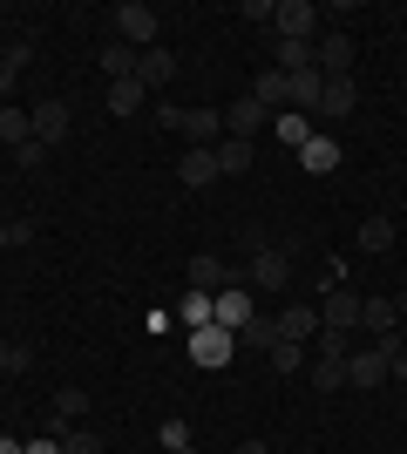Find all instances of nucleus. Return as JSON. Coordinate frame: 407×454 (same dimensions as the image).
I'll return each instance as SVG.
<instances>
[{"mask_svg": "<svg viewBox=\"0 0 407 454\" xmlns=\"http://www.w3.org/2000/svg\"><path fill=\"white\" fill-rule=\"evenodd\" d=\"M394 346H407L401 333H387V340H373V346H353V353H347V387H360V394L387 387V360H394Z\"/></svg>", "mask_w": 407, "mask_h": 454, "instance_id": "1", "label": "nucleus"}, {"mask_svg": "<svg viewBox=\"0 0 407 454\" xmlns=\"http://www.w3.org/2000/svg\"><path fill=\"white\" fill-rule=\"evenodd\" d=\"M252 285H258V292H286V285H292V245L252 238Z\"/></svg>", "mask_w": 407, "mask_h": 454, "instance_id": "2", "label": "nucleus"}, {"mask_svg": "<svg viewBox=\"0 0 407 454\" xmlns=\"http://www.w3.org/2000/svg\"><path fill=\"white\" fill-rule=\"evenodd\" d=\"M184 353H191V366L217 373V366H231V353H238V333H224V325H204V333H191V340H184Z\"/></svg>", "mask_w": 407, "mask_h": 454, "instance_id": "3", "label": "nucleus"}, {"mask_svg": "<svg viewBox=\"0 0 407 454\" xmlns=\"http://www.w3.org/2000/svg\"><path fill=\"white\" fill-rule=\"evenodd\" d=\"M109 20H116V41H129L136 55H143V48H156V27H163V20H156V7H143V0H122Z\"/></svg>", "mask_w": 407, "mask_h": 454, "instance_id": "4", "label": "nucleus"}, {"mask_svg": "<svg viewBox=\"0 0 407 454\" xmlns=\"http://www.w3.org/2000/svg\"><path fill=\"white\" fill-rule=\"evenodd\" d=\"M271 41H319V7H312V0H278Z\"/></svg>", "mask_w": 407, "mask_h": 454, "instance_id": "5", "label": "nucleus"}, {"mask_svg": "<svg viewBox=\"0 0 407 454\" xmlns=\"http://www.w3.org/2000/svg\"><path fill=\"white\" fill-rule=\"evenodd\" d=\"M252 319H258V299L245 292V285H224V292H211V325H224V333H245Z\"/></svg>", "mask_w": 407, "mask_h": 454, "instance_id": "6", "label": "nucleus"}, {"mask_svg": "<svg viewBox=\"0 0 407 454\" xmlns=\"http://www.w3.org/2000/svg\"><path fill=\"white\" fill-rule=\"evenodd\" d=\"M258 129H271V109H265V102H252V95H238L231 109H224V136H238V143H252Z\"/></svg>", "mask_w": 407, "mask_h": 454, "instance_id": "7", "label": "nucleus"}, {"mask_svg": "<svg viewBox=\"0 0 407 454\" xmlns=\"http://www.w3.org/2000/svg\"><path fill=\"white\" fill-rule=\"evenodd\" d=\"M319 325H340V333H360V292H347V285H333L326 299H319Z\"/></svg>", "mask_w": 407, "mask_h": 454, "instance_id": "8", "label": "nucleus"}, {"mask_svg": "<svg viewBox=\"0 0 407 454\" xmlns=\"http://www.w3.org/2000/svg\"><path fill=\"white\" fill-rule=\"evenodd\" d=\"M27 115H35V143H48V150L68 136V102H61V95H41Z\"/></svg>", "mask_w": 407, "mask_h": 454, "instance_id": "9", "label": "nucleus"}, {"mask_svg": "<svg viewBox=\"0 0 407 454\" xmlns=\"http://www.w3.org/2000/svg\"><path fill=\"white\" fill-rule=\"evenodd\" d=\"M176 129L191 136V150H217V143H224V109H184Z\"/></svg>", "mask_w": 407, "mask_h": 454, "instance_id": "10", "label": "nucleus"}, {"mask_svg": "<svg viewBox=\"0 0 407 454\" xmlns=\"http://www.w3.org/2000/svg\"><path fill=\"white\" fill-rule=\"evenodd\" d=\"M353 102H360V82H353V75H326V89H319V115H326V122H347Z\"/></svg>", "mask_w": 407, "mask_h": 454, "instance_id": "11", "label": "nucleus"}, {"mask_svg": "<svg viewBox=\"0 0 407 454\" xmlns=\"http://www.w3.org/2000/svg\"><path fill=\"white\" fill-rule=\"evenodd\" d=\"M319 89H326V75H319V68L286 75V109H292V115H319Z\"/></svg>", "mask_w": 407, "mask_h": 454, "instance_id": "12", "label": "nucleus"}, {"mask_svg": "<svg viewBox=\"0 0 407 454\" xmlns=\"http://www.w3.org/2000/svg\"><path fill=\"white\" fill-rule=\"evenodd\" d=\"M136 82H143V89H163V82H176V55L163 48V41L136 55Z\"/></svg>", "mask_w": 407, "mask_h": 454, "instance_id": "13", "label": "nucleus"}, {"mask_svg": "<svg viewBox=\"0 0 407 454\" xmlns=\"http://www.w3.org/2000/svg\"><path fill=\"white\" fill-rule=\"evenodd\" d=\"M340 156H347V150H340V136L312 129V143H306V150H299V163H306L312 176H333V170H340Z\"/></svg>", "mask_w": 407, "mask_h": 454, "instance_id": "14", "label": "nucleus"}, {"mask_svg": "<svg viewBox=\"0 0 407 454\" xmlns=\"http://www.w3.org/2000/svg\"><path fill=\"white\" fill-rule=\"evenodd\" d=\"M217 150H184V163H176V184H191V190H211L217 184Z\"/></svg>", "mask_w": 407, "mask_h": 454, "instance_id": "15", "label": "nucleus"}, {"mask_svg": "<svg viewBox=\"0 0 407 454\" xmlns=\"http://www.w3.org/2000/svg\"><path fill=\"white\" fill-rule=\"evenodd\" d=\"M312 61H319V75H347L353 68V35H319Z\"/></svg>", "mask_w": 407, "mask_h": 454, "instance_id": "16", "label": "nucleus"}, {"mask_svg": "<svg viewBox=\"0 0 407 454\" xmlns=\"http://www.w3.org/2000/svg\"><path fill=\"white\" fill-rule=\"evenodd\" d=\"M312 48H319V41H271V68H278V75H306V68H319Z\"/></svg>", "mask_w": 407, "mask_h": 454, "instance_id": "17", "label": "nucleus"}, {"mask_svg": "<svg viewBox=\"0 0 407 454\" xmlns=\"http://www.w3.org/2000/svg\"><path fill=\"white\" fill-rule=\"evenodd\" d=\"M224 285H238L231 265H224V258H211V251H197V258H191V292H224Z\"/></svg>", "mask_w": 407, "mask_h": 454, "instance_id": "18", "label": "nucleus"}, {"mask_svg": "<svg viewBox=\"0 0 407 454\" xmlns=\"http://www.w3.org/2000/svg\"><path fill=\"white\" fill-rule=\"evenodd\" d=\"M360 325H367L373 340H387V333H401V305L394 299H360Z\"/></svg>", "mask_w": 407, "mask_h": 454, "instance_id": "19", "label": "nucleus"}, {"mask_svg": "<svg viewBox=\"0 0 407 454\" xmlns=\"http://www.w3.org/2000/svg\"><path fill=\"white\" fill-rule=\"evenodd\" d=\"M312 333H319V312H312V305H286V312H278V340L306 346Z\"/></svg>", "mask_w": 407, "mask_h": 454, "instance_id": "20", "label": "nucleus"}, {"mask_svg": "<svg viewBox=\"0 0 407 454\" xmlns=\"http://www.w3.org/2000/svg\"><path fill=\"white\" fill-rule=\"evenodd\" d=\"M170 319L184 325V333H204V325H211V292H184Z\"/></svg>", "mask_w": 407, "mask_h": 454, "instance_id": "21", "label": "nucleus"}, {"mask_svg": "<svg viewBox=\"0 0 407 454\" xmlns=\"http://www.w3.org/2000/svg\"><path fill=\"white\" fill-rule=\"evenodd\" d=\"M271 136H278V143H292V150H306V143H312V115L278 109V115H271Z\"/></svg>", "mask_w": 407, "mask_h": 454, "instance_id": "22", "label": "nucleus"}, {"mask_svg": "<svg viewBox=\"0 0 407 454\" xmlns=\"http://www.w3.org/2000/svg\"><path fill=\"white\" fill-rule=\"evenodd\" d=\"M102 75H109V82H122V75H136V48H129V41H102Z\"/></svg>", "mask_w": 407, "mask_h": 454, "instance_id": "23", "label": "nucleus"}, {"mask_svg": "<svg viewBox=\"0 0 407 454\" xmlns=\"http://www.w3.org/2000/svg\"><path fill=\"white\" fill-rule=\"evenodd\" d=\"M143 95H150V89H143V82H136V75L109 82V115H136V109H143Z\"/></svg>", "mask_w": 407, "mask_h": 454, "instance_id": "24", "label": "nucleus"}, {"mask_svg": "<svg viewBox=\"0 0 407 454\" xmlns=\"http://www.w3.org/2000/svg\"><path fill=\"white\" fill-rule=\"evenodd\" d=\"M0 143H7V150L35 143V115H27V109H0Z\"/></svg>", "mask_w": 407, "mask_h": 454, "instance_id": "25", "label": "nucleus"}, {"mask_svg": "<svg viewBox=\"0 0 407 454\" xmlns=\"http://www.w3.org/2000/svg\"><path fill=\"white\" fill-rule=\"evenodd\" d=\"M252 102H265L271 115L286 109V75H278V68H258V82H252Z\"/></svg>", "mask_w": 407, "mask_h": 454, "instance_id": "26", "label": "nucleus"}, {"mask_svg": "<svg viewBox=\"0 0 407 454\" xmlns=\"http://www.w3.org/2000/svg\"><path fill=\"white\" fill-rule=\"evenodd\" d=\"M217 170H224V176H245V170H252V143L224 136V143H217Z\"/></svg>", "mask_w": 407, "mask_h": 454, "instance_id": "27", "label": "nucleus"}, {"mask_svg": "<svg viewBox=\"0 0 407 454\" xmlns=\"http://www.w3.org/2000/svg\"><path fill=\"white\" fill-rule=\"evenodd\" d=\"M312 353H319V360H347V353H353V333H340V325H319V333H312Z\"/></svg>", "mask_w": 407, "mask_h": 454, "instance_id": "28", "label": "nucleus"}, {"mask_svg": "<svg viewBox=\"0 0 407 454\" xmlns=\"http://www.w3.org/2000/svg\"><path fill=\"white\" fill-rule=\"evenodd\" d=\"M347 387V360H312V394H340Z\"/></svg>", "mask_w": 407, "mask_h": 454, "instance_id": "29", "label": "nucleus"}, {"mask_svg": "<svg viewBox=\"0 0 407 454\" xmlns=\"http://www.w3.org/2000/svg\"><path fill=\"white\" fill-rule=\"evenodd\" d=\"M394 245V217H380V210H373L367 224H360V251H387Z\"/></svg>", "mask_w": 407, "mask_h": 454, "instance_id": "30", "label": "nucleus"}, {"mask_svg": "<svg viewBox=\"0 0 407 454\" xmlns=\"http://www.w3.org/2000/svg\"><path fill=\"white\" fill-rule=\"evenodd\" d=\"M238 346H265V353H271V346H278V319H265V312H258V319L238 333Z\"/></svg>", "mask_w": 407, "mask_h": 454, "instance_id": "31", "label": "nucleus"}, {"mask_svg": "<svg viewBox=\"0 0 407 454\" xmlns=\"http://www.w3.org/2000/svg\"><path fill=\"white\" fill-rule=\"evenodd\" d=\"M299 366H306V346H292V340L271 346V373H299Z\"/></svg>", "mask_w": 407, "mask_h": 454, "instance_id": "32", "label": "nucleus"}, {"mask_svg": "<svg viewBox=\"0 0 407 454\" xmlns=\"http://www.w3.org/2000/svg\"><path fill=\"white\" fill-rule=\"evenodd\" d=\"M55 414L61 420H82V414H89V394H82V387H61V394H55Z\"/></svg>", "mask_w": 407, "mask_h": 454, "instance_id": "33", "label": "nucleus"}, {"mask_svg": "<svg viewBox=\"0 0 407 454\" xmlns=\"http://www.w3.org/2000/svg\"><path fill=\"white\" fill-rule=\"evenodd\" d=\"M27 360H35V353L20 340H0V373H27Z\"/></svg>", "mask_w": 407, "mask_h": 454, "instance_id": "34", "label": "nucleus"}, {"mask_svg": "<svg viewBox=\"0 0 407 454\" xmlns=\"http://www.w3.org/2000/svg\"><path fill=\"white\" fill-rule=\"evenodd\" d=\"M163 448H170V454H176V448H191V420H176V414L163 420Z\"/></svg>", "mask_w": 407, "mask_h": 454, "instance_id": "35", "label": "nucleus"}, {"mask_svg": "<svg viewBox=\"0 0 407 454\" xmlns=\"http://www.w3.org/2000/svg\"><path fill=\"white\" fill-rule=\"evenodd\" d=\"M271 14H278V0H245V20H258V27H271Z\"/></svg>", "mask_w": 407, "mask_h": 454, "instance_id": "36", "label": "nucleus"}, {"mask_svg": "<svg viewBox=\"0 0 407 454\" xmlns=\"http://www.w3.org/2000/svg\"><path fill=\"white\" fill-rule=\"evenodd\" d=\"M41 156H48V143H20L14 163H20V170H41Z\"/></svg>", "mask_w": 407, "mask_h": 454, "instance_id": "37", "label": "nucleus"}, {"mask_svg": "<svg viewBox=\"0 0 407 454\" xmlns=\"http://www.w3.org/2000/svg\"><path fill=\"white\" fill-rule=\"evenodd\" d=\"M27 454H61V441L55 434H35V441H27Z\"/></svg>", "mask_w": 407, "mask_h": 454, "instance_id": "38", "label": "nucleus"}, {"mask_svg": "<svg viewBox=\"0 0 407 454\" xmlns=\"http://www.w3.org/2000/svg\"><path fill=\"white\" fill-rule=\"evenodd\" d=\"M387 380H407V346H394V360H387Z\"/></svg>", "mask_w": 407, "mask_h": 454, "instance_id": "39", "label": "nucleus"}, {"mask_svg": "<svg viewBox=\"0 0 407 454\" xmlns=\"http://www.w3.org/2000/svg\"><path fill=\"white\" fill-rule=\"evenodd\" d=\"M14 75H20V68H14V61H7V55H0V95L14 89Z\"/></svg>", "mask_w": 407, "mask_h": 454, "instance_id": "40", "label": "nucleus"}, {"mask_svg": "<svg viewBox=\"0 0 407 454\" xmlns=\"http://www.w3.org/2000/svg\"><path fill=\"white\" fill-rule=\"evenodd\" d=\"M0 454H27V441H7V434H0Z\"/></svg>", "mask_w": 407, "mask_h": 454, "instance_id": "41", "label": "nucleus"}, {"mask_svg": "<svg viewBox=\"0 0 407 454\" xmlns=\"http://www.w3.org/2000/svg\"><path fill=\"white\" fill-rule=\"evenodd\" d=\"M238 454H271V448H265V441H245V448H238Z\"/></svg>", "mask_w": 407, "mask_h": 454, "instance_id": "42", "label": "nucleus"}, {"mask_svg": "<svg viewBox=\"0 0 407 454\" xmlns=\"http://www.w3.org/2000/svg\"><path fill=\"white\" fill-rule=\"evenodd\" d=\"M7 245H14V238H7V224H0V251H7Z\"/></svg>", "mask_w": 407, "mask_h": 454, "instance_id": "43", "label": "nucleus"}, {"mask_svg": "<svg viewBox=\"0 0 407 454\" xmlns=\"http://www.w3.org/2000/svg\"><path fill=\"white\" fill-rule=\"evenodd\" d=\"M176 454H197V448H176Z\"/></svg>", "mask_w": 407, "mask_h": 454, "instance_id": "44", "label": "nucleus"}, {"mask_svg": "<svg viewBox=\"0 0 407 454\" xmlns=\"http://www.w3.org/2000/svg\"><path fill=\"white\" fill-rule=\"evenodd\" d=\"M401 325H407V319H401ZM401 340H407V333H401Z\"/></svg>", "mask_w": 407, "mask_h": 454, "instance_id": "45", "label": "nucleus"}]
</instances>
